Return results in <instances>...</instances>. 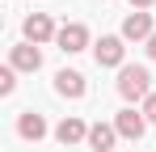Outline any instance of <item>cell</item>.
<instances>
[{
	"mask_svg": "<svg viewBox=\"0 0 156 152\" xmlns=\"http://www.w3.org/2000/svg\"><path fill=\"white\" fill-rule=\"evenodd\" d=\"M122 55H127V47H122V38H114V34H105L101 42L93 47L97 68H118V72H122V68H127V63H122Z\"/></svg>",
	"mask_w": 156,
	"mask_h": 152,
	"instance_id": "7a4b0ae2",
	"label": "cell"
},
{
	"mask_svg": "<svg viewBox=\"0 0 156 152\" xmlns=\"http://www.w3.org/2000/svg\"><path fill=\"white\" fill-rule=\"evenodd\" d=\"M148 4H152V0H131V9H148Z\"/></svg>",
	"mask_w": 156,
	"mask_h": 152,
	"instance_id": "9a60e30c",
	"label": "cell"
},
{
	"mask_svg": "<svg viewBox=\"0 0 156 152\" xmlns=\"http://www.w3.org/2000/svg\"><path fill=\"white\" fill-rule=\"evenodd\" d=\"M114 139H118V127H114V123H93V127H89V148H93V152H110Z\"/></svg>",
	"mask_w": 156,
	"mask_h": 152,
	"instance_id": "ba28073f",
	"label": "cell"
},
{
	"mask_svg": "<svg viewBox=\"0 0 156 152\" xmlns=\"http://www.w3.org/2000/svg\"><path fill=\"white\" fill-rule=\"evenodd\" d=\"M55 42H59V51H63V55H76V51L89 47V30H84L80 21H68V25H59Z\"/></svg>",
	"mask_w": 156,
	"mask_h": 152,
	"instance_id": "3957f363",
	"label": "cell"
},
{
	"mask_svg": "<svg viewBox=\"0 0 156 152\" xmlns=\"http://www.w3.org/2000/svg\"><path fill=\"white\" fill-rule=\"evenodd\" d=\"M118 93H122L127 101H148V97L156 93L148 68H144V63H127V68L118 72Z\"/></svg>",
	"mask_w": 156,
	"mask_h": 152,
	"instance_id": "6da1fadb",
	"label": "cell"
},
{
	"mask_svg": "<svg viewBox=\"0 0 156 152\" xmlns=\"http://www.w3.org/2000/svg\"><path fill=\"white\" fill-rule=\"evenodd\" d=\"M144 118H148V123H156V93L144 101Z\"/></svg>",
	"mask_w": 156,
	"mask_h": 152,
	"instance_id": "4fadbf2b",
	"label": "cell"
},
{
	"mask_svg": "<svg viewBox=\"0 0 156 152\" xmlns=\"http://www.w3.org/2000/svg\"><path fill=\"white\" fill-rule=\"evenodd\" d=\"M55 34H59V30H55V21L47 17V13H30L26 17V42L38 47V42H51Z\"/></svg>",
	"mask_w": 156,
	"mask_h": 152,
	"instance_id": "8992f818",
	"label": "cell"
},
{
	"mask_svg": "<svg viewBox=\"0 0 156 152\" xmlns=\"http://www.w3.org/2000/svg\"><path fill=\"white\" fill-rule=\"evenodd\" d=\"M156 30H152V13H131L127 21H122V38H131V42H139V38H152Z\"/></svg>",
	"mask_w": 156,
	"mask_h": 152,
	"instance_id": "52a82bcc",
	"label": "cell"
},
{
	"mask_svg": "<svg viewBox=\"0 0 156 152\" xmlns=\"http://www.w3.org/2000/svg\"><path fill=\"white\" fill-rule=\"evenodd\" d=\"M55 93H59V97H84V76L80 72H68V68H63V72L55 76Z\"/></svg>",
	"mask_w": 156,
	"mask_h": 152,
	"instance_id": "9c48e42d",
	"label": "cell"
},
{
	"mask_svg": "<svg viewBox=\"0 0 156 152\" xmlns=\"http://www.w3.org/2000/svg\"><path fill=\"white\" fill-rule=\"evenodd\" d=\"M9 68H17V72H38V68H42V51L34 47V42L13 47L9 51Z\"/></svg>",
	"mask_w": 156,
	"mask_h": 152,
	"instance_id": "5b68a950",
	"label": "cell"
},
{
	"mask_svg": "<svg viewBox=\"0 0 156 152\" xmlns=\"http://www.w3.org/2000/svg\"><path fill=\"white\" fill-rule=\"evenodd\" d=\"M114 127H118L122 139H144L148 118H144V110H118V114H114Z\"/></svg>",
	"mask_w": 156,
	"mask_h": 152,
	"instance_id": "277c9868",
	"label": "cell"
},
{
	"mask_svg": "<svg viewBox=\"0 0 156 152\" xmlns=\"http://www.w3.org/2000/svg\"><path fill=\"white\" fill-rule=\"evenodd\" d=\"M55 139L72 148V144H80V139H89V127L80 123V118H63V123L55 127Z\"/></svg>",
	"mask_w": 156,
	"mask_h": 152,
	"instance_id": "30bf717a",
	"label": "cell"
},
{
	"mask_svg": "<svg viewBox=\"0 0 156 152\" xmlns=\"http://www.w3.org/2000/svg\"><path fill=\"white\" fill-rule=\"evenodd\" d=\"M17 131H21V139H34V144H38V139L47 135V118L34 114V110H26V114L17 118Z\"/></svg>",
	"mask_w": 156,
	"mask_h": 152,
	"instance_id": "8fae6325",
	"label": "cell"
},
{
	"mask_svg": "<svg viewBox=\"0 0 156 152\" xmlns=\"http://www.w3.org/2000/svg\"><path fill=\"white\" fill-rule=\"evenodd\" d=\"M148 55H152V59H156V34H152V38H148Z\"/></svg>",
	"mask_w": 156,
	"mask_h": 152,
	"instance_id": "5bb4252c",
	"label": "cell"
},
{
	"mask_svg": "<svg viewBox=\"0 0 156 152\" xmlns=\"http://www.w3.org/2000/svg\"><path fill=\"white\" fill-rule=\"evenodd\" d=\"M17 89V68H4L0 72V93H13Z\"/></svg>",
	"mask_w": 156,
	"mask_h": 152,
	"instance_id": "7c38bea8",
	"label": "cell"
}]
</instances>
